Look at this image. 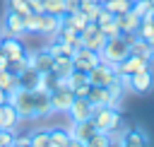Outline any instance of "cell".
<instances>
[{"mask_svg":"<svg viewBox=\"0 0 154 147\" xmlns=\"http://www.w3.org/2000/svg\"><path fill=\"white\" fill-rule=\"evenodd\" d=\"M31 12H43V0H29Z\"/></svg>","mask_w":154,"mask_h":147,"instance_id":"41","label":"cell"},{"mask_svg":"<svg viewBox=\"0 0 154 147\" xmlns=\"http://www.w3.org/2000/svg\"><path fill=\"white\" fill-rule=\"evenodd\" d=\"M101 5H103V10H108L111 14H123V12L132 10V0H106V2H101Z\"/></svg>","mask_w":154,"mask_h":147,"instance_id":"26","label":"cell"},{"mask_svg":"<svg viewBox=\"0 0 154 147\" xmlns=\"http://www.w3.org/2000/svg\"><path fill=\"white\" fill-rule=\"evenodd\" d=\"M130 53H135V55H142V58H149V60H152V55H149V41H147V39H142V36H135V39H132V43H130Z\"/></svg>","mask_w":154,"mask_h":147,"instance_id":"27","label":"cell"},{"mask_svg":"<svg viewBox=\"0 0 154 147\" xmlns=\"http://www.w3.org/2000/svg\"><path fill=\"white\" fill-rule=\"evenodd\" d=\"M149 140H147V135L142 133V130H123V137H120V145H125V147H144Z\"/></svg>","mask_w":154,"mask_h":147,"instance_id":"21","label":"cell"},{"mask_svg":"<svg viewBox=\"0 0 154 147\" xmlns=\"http://www.w3.org/2000/svg\"><path fill=\"white\" fill-rule=\"evenodd\" d=\"M67 113H70V118H72V120H87V118H91L94 106L89 104V99H87V96H75V99H72V104H70V108H67Z\"/></svg>","mask_w":154,"mask_h":147,"instance_id":"12","label":"cell"},{"mask_svg":"<svg viewBox=\"0 0 154 147\" xmlns=\"http://www.w3.org/2000/svg\"><path fill=\"white\" fill-rule=\"evenodd\" d=\"M29 67V60H26V55L24 58H17V60H10V67L7 70H12L14 75H19V72H24Z\"/></svg>","mask_w":154,"mask_h":147,"instance_id":"37","label":"cell"},{"mask_svg":"<svg viewBox=\"0 0 154 147\" xmlns=\"http://www.w3.org/2000/svg\"><path fill=\"white\" fill-rule=\"evenodd\" d=\"M38 17H41V12H29L24 17V29L26 31H38Z\"/></svg>","mask_w":154,"mask_h":147,"instance_id":"36","label":"cell"},{"mask_svg":"<svg viewBox=\"0 0 154 147\" xmlns=\"http://www.w3.org/2000/svg\"><path fill=\"white\" fill-rule=\"evenodd\" d=\"M79 39H82V46L84 48H91V51H101V46L106 43V36H103V31L99 29V24L96 22H87V27L79 31Z\"/></svg>","mask_w":154,"mask_h":147,"instance_id":"6","label":"cell"},{"mask_svg":"<svg viewBox=\"0 0 154 147\" xmlns=\"http://www.w3.org/2000/svg\"><path fill=\"white\" fill-rule=\"evenodd\" d=\"M38 75H41V72H36V70L29 65L24 72L17 75V77H19V87H24V89H36V84H38Z\"/></svg>","mask_w":154,"mask_h":147,"instance_id":"25","label":"cell"},{"mask_svg":"<svg viewBox=\"0 0 154 147\" xmlns=\"http://www.w3.org/2000/svg\"><path fill=\"white\" fill-rule=\"evenodd\" d=\"M29 145H34V147H46V145H51V142H48V130H36V133H31V135H29Z\"/></svg>","mask_w":154,"mask_h":147,"instance_id":"33","label":"cell"},{"mask_svg":"<svg viewBox=\"0 0 154 147\" xmlns=\"http://www.w3.org/2000/svg\"><path fill=\"white\" fill-rule=\"evenodd\" d=\"M63 24V17L58 14H48V12H41L38 17V34H46V36H55L58 29Z\"/></svg>","mask_w":154,"mask_h":147,"instance_id":"14","label":"cell"},{"mask_svg":"<svg viewBox=\"0 0 154 147\" xmlns=\"http://www.w3.org/2000/svg\"><path fill=\"white\" fill-rule=\"evenodd\" d=\"M99 2H106V0H99Z\"/></svg>","mask_w":154,"mask_h":147,"instance_id":"45","label":"cell"},{"mask_svg":"<svg viewBox=\"0 0 154 147\" xmlns=\"http://www.w3.org/2000/svg\"><path fill=\"white\" fill-rule=\"evenodd\" d=\"M7 10H14V12H19L22 17H26V14L31 12V7H29L26 0H7Z\"/></svg>","mask_w":154,"mask_h":147,"instance_id":"34","label":"cell"},{"mask_svg":"<svg viewBox=\"0 0 154 147\" xmlns=\"http://www.w3.org/2000/svg\"><path fill=\"white\" fill-rule=\"evenodd\" d=\"M55 39H60V41H65L67 46H72V48H77V46H82V39H79V31H75L72 27H65V24H60V29H58V34H55Z\"/></svg>","mask_w":154,"mask_h":147,"instance_id":"23","label":"cell"},{"mask_svg":"<svg viewBox=\"0 0 154 147\" xmlns=\"http://www.w3.org/2000/svg\"><path fill=\"white\" fill-rule=\"evenodd\" d=\"M113 17H116V14H111V12H108V10H103V7H101V12H99V17H96V19H94V22H96V24H99V27H101V24H106V22H111V19H113Z\"/></svg>","mask_w":154,"mask_h":147,"instance_id":"38","label":"cell"},{"mask_svg":"<svg viewBox=\"0 0 154 147\" xmlns=\"http://www.w3.org/2000/svg\"><path fill=\"white\" fill-rule=\"evenodd\" d=\"M19 113L12 104H2L0 106V128H17L19 125Z\"/></svg>","mask_w":154,"mask_h":147,"instance_id":"19","label":"cell"},{"mask_svg":"<svg viewBox=\"0 0 154 147\" xmlns=\"http://www.w3.org/2000/svg\"><path fill=\"white\" fill-rule=\"evenodd\" d=\"M96 133V125L91 118L87 120H72V128H70V145H87V140Z\"/></svg>","mask_w":154,"mask_h":147,"instance_id":"8","label":"cell"},{"mask_svg":"<svg viewBox=\"0 0 154 147\" xmlns=\"http://www.w3.org/2000/svg\"><path fill=\"white\" fill-rule=\"evenodd\" d=\"M140 14L135 12V10H128V12H123V14H116V24L120 27V34H128V31H137V27H140Z\"/></svg>","mask_w":154,"mask_h":147,"instance_id":"17","label":"cell"},{"mask_svg":"<svg viewBox=\"0 0 154 147\" xmlns=\"http://www.w3.org/2000/svg\"><path fill=\"white\" fill-rule=\"evenodd\" d=\"M79 10V0H65V12H77Z\"/></svg>","mask_w":154,"mask_h":147,"instance_id":"40","label":"cell"},{"mask_svg":"<svg viewBox=\"0 0 154 147\" xmlns=\"http://www.w3.org/2000/svg\"><path fill=\"white\" fill-rule=\"evenodd\" d=\"M2 27H5V34H2V36H24V34H26V29H24V17H22L19 12H14V10H7Z\"/></svg>","mask_w":154,"mask_h":147,"instance_id":"10","label":"cell"},{"mask_svg":"<svg viewBox=\"0 0 154 147\" xmlns=\"http://www.w3.org/2000/svg\"><path fill=\"white\" fill-rule=\"evenodd\" d=\"M72 70H75V65H72V55H55V58H53V65H51V72H53V75H58V77H67Z\"/></svg>","mask_w":154,"mask_h":147,"instance_id":"20","label":"cell"},{"mask_svg":"<svg viewBox=\"0 0 154 147\" xmlns=\"http://www.w3.org/2000/svg\"><path fill=\"white\" fill-rule=\"evenodd\" d=\"M128 53H130V43H128V41L123 39V34H120V36L106 39V43H103L101 51H99V58H101L103 63H108V65H118Z\"/></svg>","mask_w":154,"mask_h":147,"instance_id":"1","label":"cell"},{"mask_svg":"<svg viewBox=\"0 0 154 147\" xmlns=\"http://www.w3.org/2000/svg\"><path fill=\"white\" fill-rule=\"evenodd\" d=\"M72 46H67L65 41H60V39H55V41H51L48 43V53L55 58V55H72Z\"/></svg>","mask_w":154,"mask_h":147,"instance_id":"29","label":"cell"},{"mask_svg":"<svg viewBox=\"0 0 154 147\" xmlns=\"http://www.w3.org/2000/svg\"><path fill=\"white\" fill-rule=\"evenodd\" d=\"M0 87H2L5 92H12V89L19 87V77H17L12 70H2V72H0Z\"/></svg>","mask_w":154,"mask_h":147,"instance_id":"28","label":"cell"},{"mask_svg":"<svg viewBox=\"0 0 154 147\" xmlns=\"http://www.w3.org/2000/svg\"><path fill=\"white\" fill-rule=\"evenodd\" d=\"M116 77H118L116 65H108V63H103V60H99V63H96V65L87 72L89 84H99V87H108Z\"/></svg>","mask_w":154,"mask_h":147,"instance_id":"5","label":"cell"},{"mask_svg":"<svg viewBox=\"0 0 154 147\" xmlns=\"http://www.w3.org/2000/svg\"><path fill=\"white\" fill-rule=\"evenodd\" d=\"M137 36H142V39H154V22L149 19V17H142L140 19V27H137Z\"/></svg>","mask_w":154,"mask_h":147,"instance_id":"31","label":"cell"},{"mask_svg":"<svg viewBox=\"0 0 154 147\" xmlns=\"http://www.w3.org/2000/svg\"><path fill=\"white\" fill-rule=\"evenodd\" d=\"M26 60H29V65H31L36 72H51V65H53V55L48 53V48H43V51H36V53L26 55Z\"/></svg>","mask_w":154,"mask_h":147,"instance_id":"15","label":"cell"},{"mask_svg":"<svg viewBox=\"0 0 154 147\" xmlns=\"http://www.w3.org/2000/svg\"><path fill=\"white\" fill-rule=\"evenodd\" d=\"M48 142L53 147L70 145V130H65V128H48Z\"/></svg>","mask_w":154,"mask_h":147,"instance_id":"24","label":"cell"},{"mask_svg":"<svg viewBox=\"0 0 154 147\" xmlns=\"http://www.w3.org/2000/svg\"><path fill=\"white\" fill-rule=\"evenodd\" d=\"M72 99H75V94H72V89H67V87H55L53 92H51V111H67L70 108V104H72Z\"/></svg>","mask_w":154,"mask_h":147,"instance_id":"11","label":"cell"},{"mask_svg":"<svg viewBox=\"0 0 154 147\" xmlns=\"http://www.w3.org/2000/svg\"><path fill=\"white\" fill-rule=\"evenodd\" d=\"M89 87H91L89 82H82V84L72 87V94H75V96H87V94H89Z\"/></svg>","mask_w":154,"mask_h":147,"instance_id":"39","label":"cell"},{"mask_svg":"<svg viewBox=\"0 0 154 147\" xmlns=\"http://www.w3.org/2000/svg\"><path fill=\"white\" fill-rule=\"evenodd\" d=\"M91 120H94L96 130H103V133H113L123 123L120 120V113L116 111V106H94Z\"/></svg>","mask_w":154,"mask_h":147,"instance_id":"3","label":"cell"},{"mask_svg":"<svg viewBox=\"0 0 154 147\" xmlns=\"http://www.w3.org/2000/svg\"><path fill=\"white\" fill-rule=\"evenodd\" d=\"M99 60H101V58H99V53H96V51H91V48L77 46V48L72 51V65H75V70L89 72V70H91Z\"/></svg>","mask_w":154,"mask_h":147,"instance_id":"7","label":"cell"},{"mask_svg":"<svg viewBox=\"0 0 154 147\" xmlns=\"http://www.w3.org/2000/svg\"><path fill=\"white\" fill-rule=\"evenodd\" d=\"M26 2H29V0H26Z\"/></svg>","mask_w":154,"mask_h":147,"instance_id":"46","label":"cell"},{"mask_svg":"<svg viewBox=\"0 0 154 147\" xmlns=\"http://www.w3.org/2000/svg\"><path fill=\"white\" fill-rule=\"evenodd\" d=\"M87 99H89L91 106H113V104H111V94H108V89H106V87H99V84H91V87H89Z\"/></svg>","mask_w":154,"mask_h":147,"instance_id":"18","label":"cell"},{"mask_svg":"<svg viewBox=\"0 0 154 147\" xmlns=\"http://www.w3.org/2000/svg\"><path fill=\"white\" fill-rule=\"evenodd\" d=\"M14 145H29V135H22V137H14Z\"/></svg>","mask_w":154,"mask_h":147,"instance_id":"43","label":"cell"},{"mask_svg":"<svg viewBox=\"0 0 154 147\" xmlns=\"http://www.w3.org/2000/svg\"><path fill=\"white\" fill-rule=\"evenodd\" d=\"M87 22H89V19H87V14H84L82 10H77V12H65V14H63V24H65V27H72L75 31H82V29L87 27Z\"/></svg>","mask_w":154,"mask_h":147,"instance_id":"22","label":"cell"},{"mask_svg":"<svg viewBox=\"0 0 154 147\" xmlns=\"http://www.w3.org/2000/svg\"><path fill=\"white\" fill-rule=\"evenodd\" d=\"M48 113H51V92L34 89V118H41Z\"/></svg>","mask_w":154,"mask_h":147,"instance_id":"16","label":"cell"},{"mask_svg":"<svg viewBox=\"0 0 154 147\" xmlns=\"http://www.w3.org/2000/svg\"><path fill=\"white\" fill-rule=\"evenodd\" d=\"M132 92H137V94H144V92H149L152 89V84H154V72L149 70V67H144V70H137V72H132L130 77H128V82H125Z\"/></svg>","mask_w":154,"mask_h":147,"instance_id":"9","label":"cell"},{"mask_svg":"<svg viewBox=\"0 0 154 147\" xmlns=\"http://www.w3.org/2000/svg\"><path fill=\"white\" fill-rule=\"evenodd\" d=\"M113 140H111V133H103V130H96L89 140H87V145L89 147H106V145H111Z\"/></svg>","mask_w":154,"mask_h":147,"instance_id":"30","label":"cell"},{"mask_svg":"<svg viewBox=\"0 0 154 147\" xmlns=\"http://www.w3.org/2000/svg\"><path fill=\"white\" fill-rule=\"evenodd\" d=\"M2 104H7V92L0 87V106H2Z\"/></svg>","mask_w":154,"mask_h":147,"instance_id":"44","label":"cell"},{"mask_svg":"<svg viewBox=\"0 0 154 147\" xmlns=\"http://www.w3.org/2000/svg\"><path fill=\"white\" fill-rule=\"evenodd\" d=\"M99 29L103 31V36H106V39H111V36H120V27L116 24V17H113L111 22H106V24H101Z\"/></svg>","mask_w":154,"mask_h":147,"instance_id":"35","label":"cell"},{"mask_svg":"<svg viewBox=\"0 0 154 147\" xmlns=\"http://www.w3.org/2000/svg\"><path fill=\"white\" fill-rule=\"evenodd\" d=\"M7 67H10V58L0 51V72H2V70H7Z\"/></svg>","mask_w":154,"mask_h":147,"instance_id":"42","label":"cell"},{"mask_svg":"<svg viewBox=\"0 0 154 147\" xmlns=\"http://www.w3.org/2000/svg\"><path fill=\"white\" fill-rule=\"evenodd\" d=\"M144 67H149V58H142V55L128 53V55L116 65V72H118V77H120V80H123V84H125V82H128V77H130L132 72L144 70Z\"/></svg>","mask_w":154,"mask_h":147,"instance_id":"4","label":"cell"},{"mask_svg":"<svg viewBox=\"0 0 154 147\" xmlns=\"http://www.w3.org/2000/svg\"><path fill=\"white\" fill-rule=\"evenodd\" d=\"M0 51H2L10 60H17V58H24V55H26V48H24V43H22L19 36H2Z\"/></svg>","mask_w":154,"mask_h":147,"instance_id":"13","label":"cell"},{"mask_svg":"<svg viewBox=\"0 0 154 147\" xmlns=\"http://www.w3.org/2000/svg\"><path fill=\"white\" fill-rule=\"evenodd\" d=\"M43 12L63 17L65 14V0H43Z\"/></svg>","mask_w":154,"mask_h":147,"instance_id":"32","label":"cell"},{"mask_svg":"<svg viewBox=\"0 0 154 147\" xmlns=\"http://www.w3.org/2000/svg\"><path fill=\"white\" fill-rule=\"evenodd\" d=\"M7 104H12L19 113V118H34V89H24L17 87L12 92H7Z\"/></svg>","mask_w":154,"mask_h":147,"instance_id":"2","label":"cell"}]
</instances>
